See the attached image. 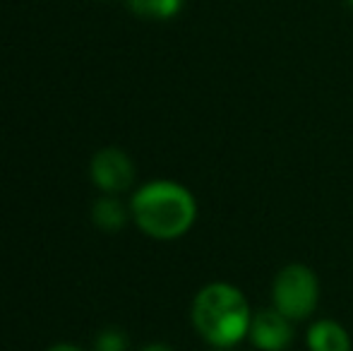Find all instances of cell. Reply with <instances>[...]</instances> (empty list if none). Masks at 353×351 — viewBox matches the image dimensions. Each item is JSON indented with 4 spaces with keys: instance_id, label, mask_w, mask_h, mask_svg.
<instances>
[{
    "instance_id": "1",
    "label": "cell",
    "mask_w": 353,
    "mask_h": 351,
    "mask_svg": "<svg viewBox=\"0 0 353 351\" xmlns=\"http://www.w3.org/2000/svg\"><path fill=\"white\" fill-rule=\"evenodd\" d=\"M132 217L152 239L171 241L183 236L197 217V205L190 190L171 181L144 185L132 197Z\"/></svg>"
},
{
    "instance_id": "8",
    "label": "cell",
    "mask_w": 353,
    "mask_h": 351,
    "mask_svg": "<svg viewBox=\"0 0 353 351\" xmlns=\"http://www.w3.org/2000/svg\"><path fill=\"white\" fill-rule=\"evenodd\" d=\"M92 214H94V221L106 231H118L125 224V210H123L121 202L111 200V197L99 200L97 205H94Z\"/></svg>"
},
{
    "instance_id": "3",
    "label": "cell",
    "mask_w": 353,
    "mask_h": 351,
    "mask_svg": "<svg viewBox=\"0 0 353 351\" xmlns=\"http://www.w3.org/2000/svg\"><path fill=\"white\" fill-rule=\"evenodd\" d=\"M274 308L288 320H305L317 308L320 284L312 270L305 265H288L276 274L272 286Z\"/></svg>"
},
{
    "instance_id": "7",
    "label": "cell",
    "mask_w": 353,
    "mask_h": 351,
    "mask_svg": "<svg viewBox=\"0 0 353 351\" xmlns=\"http://www.w3.org/2000/svg\"><path fill=\"white\" fill-rule=\"evenodd\" d=\"M130 10L144 19H171L181 12L183 0H128Z\"/></svg>"
},
{
    "instance_id": "10",
    "label": "cell",
    "mask_w": 353,
    "mask_h": 351,
    "mask_svg": "<svg viewBox=\"0 0 353 351\" xmlns=\"http://www.w3.org/2000/svg\"><path fill=\"white\" fill-rule=\"evenodd\" d=\"M142 351H173V349L166 347V344H152V347H144Z\"/></svg>"
},
{
    "instance_id": "2",
    "label": "cell",
    "mask_w": 353,
    "mask_h": 351,
    "mask_svg": "<svg viewBox=\"0 0 353 351\" xmlns=\"http://www.w3.org/2000/svg\"><path fill=\"white\" fill-rule=\"evenodd\" d=\"M192 323L214 347H233L250 332L252 315L241 289L219 281L195 296Z\"/></svg>"
},
{
    "instance_id": "4",
    "label": "cell",
    "mask_w": 353,
    "mask_h": 351,
    "mask_svg": "<svg viewBox=\"0 0 353 351\" xmlns=\"http://www.w3.org/2000/svg\"><path fill=\"white\" fill-rule=\"evenodd\" d=\"M92 178L101 190L121 192L130 188L132 178H135V166H132L130 157L111 147V150H101L94 157Z\"/></svg>"
},
{
    "instance_id": "11",
    "label": "cell",
    "mask_w": 353,
    "mask_h": 351,
    "mask_svg": "<svg viewBox=\"0 0 353 351\" xmlns=\"http://www.w3.org/2000/svg\"><path fill=\"white\" fill-rule=\"evenodd\" d=\"M48 351H82V349H77V347H70V344H58V347H51Z\"/></svg>"
},
{
    "instance_id": "9",
    "label": "cell",
    "mask_w": 353,
    "mask_h": 351,
    "mask_svg": "<svg viewBox=\"0 0 353 351\" xmlns=\"http://www.w3.org/2000/svg\"><path fill=\"white\" fill-rule=\"evenodd\" d=\"M128 339L121 330H103L97 339V351H125Z\"/></svg>"
},
{
    "instance_id": "5",
    "label": "cell",
    "mask_w": 353,
    "mask_h": 351,
    "mask_svg": "<svg viewBox=\"0 0 353 351\" xmlns=\"http://www.w3.org/2000/svg\"><path fill=\"white\" fill-rule=\"evenodd\" d=\"M250 339L262 351H286L293 342L291 320L276 308H267L252 318L250 323Z\"/></svg>"
},
{
    "instance_id": "6",
    "label": "cell",
    "mask_w": 353,
    "mask_h": 351,
    "mask_svg": "<svg viewBox=\"0 0 353 351\" xmlns=\"http://www.w3.org/2000/svg\"><path fill=\"white\" fill-rule=\"evenodd\" d=\"M310 351H351L349 332L334 320H320L307 332Z\"/></svg>"
},
{
    "instance_id": "12",
    "label": "cell",
    "mask_w": 353,
    "mask_h": 351,
    "mask_svg": "<svg viewBox=\"0 0 353 351\" xmlns=\"http://www.w3.org/2000/svg\"><path fill=\"white\" fill-rule=\"evenodd\" d=\"M346 3H349V5H351V8H353V0H346Z\"/></svg>"
}]
</instances>
